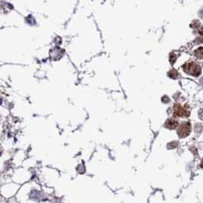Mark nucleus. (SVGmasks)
<instances>
[{"instance_id": "f257e3e1", "label": "nucleus", "mask_w": 203, "mask_h": 203, "mask_svg": "<svg viewBox=\"0 0 203 203\" xmlns=\"http://www.w3.org/2000/svg\"><path fill=\"white\" fill-rule=\"evenodd\" d=\"M183 70L188 74H191L192 76H198L200 74V72H201V69L199 67V66L195 63H186L183 67Z\"/></svg>"}, {"instance_id": "f03ea898", "label": "nucleus", "mask_w": 203, "mask_h": 203, "mask_svg": "<svg viewBox=\"0 0 203 203\" xmlns=\"http://www.w3.org/2000/svg\"><path fill=\"white\" fill-rule=\"evenodd\" d=\"M190 132V124L187 123V124H182L180 128L178 130V134L180 136L181 138H184L189 134Z\"/></svg>"}, {"instance_id": "7ed1b4c3", "label": "nucleus", "mask_w": 203, "mask_h": 203, "mask_svg": "<svg viewBox=\"0 0 203 203\" xmlns=\"http://www.w3.org/2000/svg\"><path fill=\"white\" fill-rule=\"evenodd\" d=\"M2 147H1V145H0V156L2 155Z\"/></svg>"}]
</instances>
